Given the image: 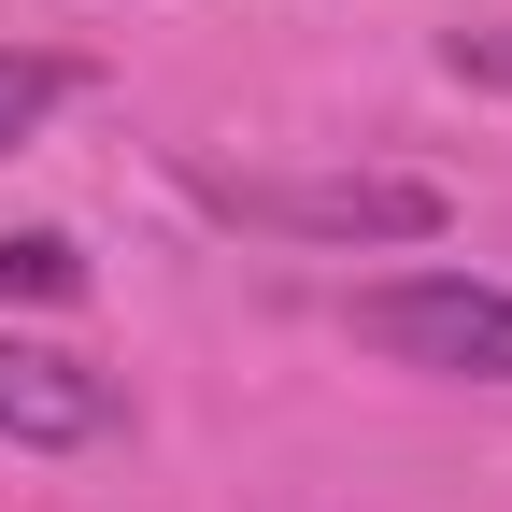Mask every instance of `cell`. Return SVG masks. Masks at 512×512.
Here are the masks:
<instances>
[{
    "label": "cell",
    "mask_w": 512,
    "mask_h": 512,
    "mask_svg": "<svg viewBox=\"0 0 512 512\" xmlns=\"http://www.w3.org/2000/svg\"><path fill=\"white\" fill-rule=\"evenodd\" d=\"M72 285H86V256L57 228H0V299H72Z\"/></svg>",
    "instance_id": "4"
},
{
    "label": "cell",
    "mask_w": 512,
    "mask_h": 512,
    "mask_svg": "<svg viewBox=\"0 0 512 512\" xmlns=\"http://www.w3.org/2000/svg\"><path fill=\"white\" fill-rule=\"evenodd\" d=\"M342 328L399 370H456V384H512V285H470V271H413V285H370Z\"/></svg>",
    "instance_id": "1"
},
{
    "label": "cell",
    "mask_w": 512,
    "mask_h": 512,
    "mask_svg": "<svg viewBox=\"0 0 512 512\" xmlns=\"http://www.w3.org/2000/svg\"><path fill=\"white\" fill-rule=\"evenodd\" d=\"M242 228H299V242H427L441 228V185L427 171H242L214 185Z\"/></svg>",
    "instance_id": "2"
},
{
    "label": "cell",
    "mask_w": 512,
    "mask_h": 512,
    "mask_svg": "<svg viewBox=\"0 0 512 512\" xmlns=\"http://www.w3.org/2000/svg\"><path fill=\"white\" fill-rule=\"evenodd\" d=\"M57 100H72V72H57V57H0V157H15Z\"/></svg>",
    "instance_id": "5"
},
{
    "label": "cell",
    "mask_w": 512,
    "mask_h": 512,
    "mask_svg": "<svg viewBox=\"0 0 512 512\" xmlns=\"http://www.w3.org/2000/svg\"><path fill=\"white\" fill-rule=\"evenodd\" d=\"M0 441H29V456L114 441V370L57 356V342H0Z\"/></svg>",
    "instance_id": "3"
}]
</instances>
